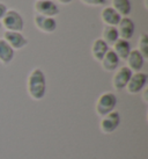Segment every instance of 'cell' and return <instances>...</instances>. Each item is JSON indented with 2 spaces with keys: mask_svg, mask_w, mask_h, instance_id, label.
I'll return each mask as SVG.
<instances>
[{
  "mask_svg": "<svg viewBox=\"0 0 148 159\" xmlns=\"http://www.w3.org/2000/svg\"><path fill=\"white\" fill-rule=\"evenodd\" d=\"M46 75L39 67L31 71L27 79V92L33 100L39 101L46 95Z\"/></svg>",
  "mask_w": 148,
  "mask_h": 159,
  "instance_id": "obj_1",
  "label": "cell"
},
{
  "mask_svg": "<svg viewBox=\"0 0 148 159\" xmlns=\"http://www.w3.org/2000/svg\"><path fill=\"white\" fill-rule=\"evenodd\" d=\"M117 97L112 92H104L102 93L95 105L96 114L103 117L105 115L110 114L111 111H115V108L117 106Z\"/></svg>",
  "mask_w": 148,
  "mask_h": 159,
  "instance_id": "obj_2",
  "label": "cell"
},
{
  "mask_svg": "<svg viewBox=\"0 0 148 159\" xmlns=\"http://www.w3.org/2000/svg\"><path fill=\"white\" fill-rule=\"evenodd\" d=\"M1 27H4L6 31H18L22 33L24 28V21L22 15L15 9H8L5 16L1 20Z\"/></svg>",
  "mask_w": 148,
  "mask_h": 159,
  "instance_id": "obj_3",
  "label": "cell"
},
{
  "mask_svg": "<svg viewBox=\"0 0 148 159\" xmlns=\"http://www.w3.org/2000/svg\"><path fill=\"white\" fill-rule=\"evenodd\" d=\"M122 122V117L118 111H113L110 114L105 115L101 119L100 122V130L103 134H112L115 133Z\"/></svg>",
  "mask_w": 148,
  "mask_h": 159,
  "instance_id": "obj_4",
  "label": "cell"
},
{
  "mask_svg": "<svg viewBox=\"0 0 148 159\" xmlns=\"http://www.w3.org/2000/svg\"><path fill=\"white\" fill-rule=\"evenodd\" d=\"M34 11L38 15L54 18L59 14V7L53 0H36L34 4Z\"/></svg>",
  "mask_w": 148,
  "mask_h": 159,
  "instance_id": "obj_5",
  "label": "cell"
},
{
  "mask_svg": "<svg viewBox=\"0 0 148 159\" xmlns=\"http://www.w3.org/2000/svg\"><path fill=\"white\" fill-rule=\"evenodd\" d=\"M148 75L145 72H134L132 73L130 80L127 83L126 91L128 94H139L146 87Z\"/></svg>",
  "mask_w": 148,
  "mask_h": 159,
  "instance_id": "obj_6",
  "label": "cell"
},
{
  "mask_svg": "<svg viewBox=\"0 0 148 159\" xmlns=\"http://www.w3.org/2000/svg\"><path fill=\"white\" fill-rule=\"evenodd\" d=\"M132 71L127 66H122L116 71V73L113 75L112 78V87L116 91H122L125 89L127 86V83L130 80L131 75H132Z\"/></svg>",
  "mask_w": 148,
  "mask_h": 159,
  "instance_id": "obj_7",
  "label": "cell"
},
{
  "mask_svg": "<svg viewBox=\"0 0 148 159\" xmlns=\"http://www.w3.org/2000/svg\"><path fill=\"white\" fill-rule=\"evenodd\" d=\"M34 25L39 31L45 33V34H52L57 29L56 19L38 15V14H36L34 16Z\"/></svg>",
  "mask_w": 148,
  "mask_h": 159,
  "instance_id": "obj_8",
  "label": "cell"
},
{
  "mask_svg": "<svg viewBox=\"0 0 148 159\" xmlns=\"http://www.w3.org/2000/svg\"><path fill=\"white\" fill-rule=\"evenodd\" d=\"M4 40L11 45L13 50H21L28 45V39L18 31H5Z\"/></svg>",
  "mask_w": 148,
  "mask_h": 159,
  "instance_id": "obj_9",
  "label": "cell"
},
{
  "mask_svg": "<svg viewBox=\"0 0 148 159\" xmlns=\"http://www.w3.org/2000/svg\"><path fill=\"white\" fill-rule=\"evenodd\" d=\"M134 29H135V26L132 19H130L128 16L122 18L117 26L119 39L126 41L131 40L133 37V35H134Z\"/></svg>",
  "mask_w": 148,
  "mask_h": 159,
  "instance_id": "obj_10",
  "label": "cell"
},
{
  "mask_svg": "<svg viewBox=\"0 0 148 159\" xmlns=\"http://www.w3.org/2000/svg\"><path fill=\"white\" fill-rule=\"evenodd\" d=\"M127 67L130 69L132 72H140L141 69L144 67L145 64V58L142 57V55L137 50H131L130 55L126 58Z\"/></svg>",
  "mask_w": 148,
  "mask_h": 159,
  "instance_id": "obj_11",
  "label": "cell"
},
{
  "mask_svg": "<svg viewBox=\"0 0 148 159\" xmlns=\"http://www.w3.org/2000/svg\"><path fill=\"white\" fill-rule=\"evenodd\" d=\"M119 62H120V59L115 53V51H113L112 49H109V51L105 53L103 59L101 61V65H102V69L104 71L112 72V71H116L118 69Z\"/></svg>",
  "mask_w": 148,
  "mask_h": 159,
  "instance_id": "obj_12",
  "label": "cell"
},
{
  "mask_svg": "<svg viewBox=\"0 0 148 159\" xmlns=\"http://www.w3.org/2000/svg\"><path fill=\"white\" fill-rule=\"evenodd\" d=\"M122 16L112 8V7H104L101 12V20L105 26L117 27Z\"/></svg>",
  "mask_w": 148,
  "mask_h": 159,
  "instance_id": "obj_13",
  "label": "cell"
},
{
  "mask_svg": "<svg viewBox=\"0 0 148 159\" xmlns=\"http://www.w3.org/2000/svg\"><path fill=\"white\" fill-rule=\"evenodd\" d=\"M109 49H110L109 45L107 44L102 39H96L92 45L93 58H94L95 61L101 63V61H102L103 57L105 56V53L109 51Z\"/></svg>",
  "mask_w": 148,
  "mask_h": 159,
  "instance_id": "obj_14",
  "label": "cell"
},
{
  "mask_svg": "<svg viewBox=\"0 0 148 159\" xmlns=\"http://www.w3.org/2000/svg\"><path fill=\"white\" fill-rule=\"evenodd\" d=\"M14 50L11 48V45L4 40L0 39V63L2 65H8L14 59Z\"/></svg>",
  "mask_w": 148,
  "mask_h": 159,
  "instance_id": "obj_15",
  "label": "cell"
},
{
  "mask_svg": "<svg viewBox=\"0 0 148 159\" xmlns=\"http://www.w3.org/2000/svg\"><path fill=\"white\" fill-rule=\"evenodd\" d=\"M112 47H113L112 50L118 56V58H119V59H124V61H126L127 56L130 55L131 50H132L130 41L122 40V39H119Z\"/></svg>",
  "mask_w": 148,
  "mask_h": 159,
  "instance_id": "obj_16",
  "label": "cell"
},
{
  "mask_svg": "<svg viewBox=\"0 0 148 159\" xmlns=\"http://www.w3.org/2000/svg\"><path fill=\"white\" fill-rule=\"evenodd\" d=\"M102 40L104 41L107 44L113 45L118 40H119V35H118L117 27L112 26H104L103 31H102Z\"/></svg>",
  "mask_w": 148,
  "mask_h": 159,
  "instance_id": "obj_17",
  "label": "cell"
},
{
  "mask_svg": "<svg viewBox=\"0 0 148 159\" xmlns=\"http://www.w3.org/2000/svg\"><path fill=\"white\" fill-rule=\"evenodd\" d=\"M111 7L122 18L130 15L131 11H132V5H131L130 0H112V6Z\"/></svg>",
  "mask_w": 148,
  "mask_h": 159,
  "instance_id": "obj_18",
  "label": "cell"
},
{
  "mask_svg": "<svg viewBox=\"0 0 148 159\" xmlns=\"http://www.w3.org/2000/svg\"><path fill=\"white\" fill-rule=\"evenodd\" d=\"M145 59L148 58V35L146 33H142L139 37V42H138V49H137Z\"/></svg>",
  "mask_w": 148,
  "mask_h": 159,
  "instance_id": "obj_19",
  "label": "cell"
},
{
  "mask_svg": "<svg viewBox=\"0 0 148 159\" xmlns=\"http://www.w3.org/2000/svg\"><path fill=\"white\" fill-rule=\"evenodd\" d=\"M80 1L87 6H101L105 4V0H80Z\"/></svg>",
  "mask_w": 148,
  "mask_h": 159,
  "instance_id": "obj_20",
  "label": "cell"
},
{
  "mask_svg": "<svg viewBox=\"0 0 148 159\" xmlns=\"http://www.w3.org/2000/svg\"><path fill=\"white\" fill-rule=\"evenodd\" d=\"M7 6L4 4V2H0V20H2V18L5 16V14L7 12Z\"/></svg>",
  "mask_w": 148,
  "mask_h": 159,
  "instance_id": "obj_21",
  "label": "cell"
},
{
  "mask_svg": "<svg viewBox=\"0 0 148 159\" xmlns=\"http://www.w3.org/2000/svg\"><path fill=\"white\" fill-rule=\"evenodd\" d=\"M142 91H144V94H142V99H144V102H145V103H147V102H148V100H147V93H148V91H147V89H146V87H145Z\"/></svg>",
  "mask_w": 148,
  "mask_h": 159,
  "instance_id": "obj_22",
  "label": "cell"
},
{
  "mask_svg": "<svg viewBox=\"0 0 148 159\" xmlns=\"http://www.w3.org/2000/svg\"><path fill=\"white\" fill-rule=\"evenodd\" d=\"M72 1H73V0H58V2L61 5H68V4H71Z\"/></svg>",
  "mask_w": 148,
  "mask_h": 159,
  "instance_id": "obj_23",
  "label": "cell"
},
{
  "mask_svg": "<svg viewBox=\"0 0 148 159\" xmlns=\"http://www.w3.org/2000/svg\"><path fill=\"white\" fill-rule=\"evenodd\" d=\"M0 29H1V23H0Z\"/></svg>",
  "mask_w": 148,
  "mask_h": 159,
  "instance_id": "obj_24",
  "label": "cell"
}]
</instances>
